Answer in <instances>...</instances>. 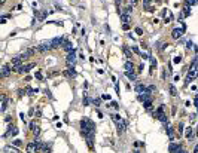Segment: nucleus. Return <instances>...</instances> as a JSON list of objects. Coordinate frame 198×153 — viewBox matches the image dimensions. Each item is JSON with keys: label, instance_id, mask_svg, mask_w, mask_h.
Returning a JSON list of instances; mask_svg holds the SVG:
<instances>
[{"label": "nucleus", "instance_id": "1", "mask_svg": "<svg viewBox=\"0 0 198 153\" xmlns=\"http://www.w3.org/2000/svg\"><path fill=\"white\" fill-rule=\"evenodd\" d=\"M81 128H82V132L83 135H94V131H95V126H94V123L92 121H89L88 117H83L82 121H81Z\"/></svg>", "mask_w": 198, "mask_h": 153}, {"label": "nucleus", "instance_id": "2", "mask_svg": "<svg viewBox=\"0 0 198 153\" xmlns=\"http://www.w3.org/2000/svg\"><path fill=\"white\" fill-rule=\"evenodd\" d=\"M197 77H198V60L191 65V69H189V71H188V77H186V83L195 80Z\"/></svg>", "mask_w": 198, "mask_h": 153}, {"label": "nucleus", "instance_id": "3", "mask_svg": "<svg viewBox=\"0 0 198 153\" xmlns=\"http://www.w3.org/2000/svg\"><path fill=\"white\" fill-rule=\"evenodd\" d=\"M75 61H76V51H70L67 54V65H69V69L75 67Z\"/></svg>", "mask_w": 198, "mask_h": 153}, {"label": "nucleus", "instance_id": "4", "mask_svg": "<svg viewBox=\"0 0 198 153\" xmlns=\"http://www.w3.org/2000/svg\"><path fill=\"white\" fill-rule=\"evenodd\" d=\"M10 71H12V67L5 64V65H2V69H0V76H2L3 79H6V77L10 76Z\"/></svg>", "mask_w": 198, "mask_h": 153}, {"label": "nucleus", "instance_id": "5", "mask_svg": "<svg viewBox=\"0 0 198 153\" xmlns=\"http://www.w3.org/2000/svg\"><path fill=\"white\" fill-rule=\"evenodd\" d=\"M49 49H52V42H43L36 48V51H39V52H46Z\"/></svg>", "mask_w": 198, "mask_h": 153}, {"label": "nucleus", "instance_id": "6", "mask_svg": "<svg viewBox=\"0 0 198 153\" xmlns=\"http://www.w3.org/2000/svg\"><path fill=\"white\" fill-rule=\"evenodd\" d=\"M164 106H161L159 109H158L156 111H155V117L158 119V121H161V122H167V116L164 115Z\"/></svg>", "mask_w": 198, "mask_h": 153}, {"label": "nucleus", "instance_id": "7", "mask_svg": "<svg viewBox=\"0 0 198 153\" xmlns=\"http://www.w3.org/2000/svg\"><path fill=\"white\" fill-rule=\"evenodd\" d=\"M168 152H171V153H177V152H185L183 149H182V146L180 144H174V143H171L168 146Z\"/></svg>", "mask_w": 198, "mask_h": 153}, {"label": "nucleus", "instance_id": "8", "mask_svg": "<svg viewBox=\"0 0 198 153\" xmlns=\"http://www.w3.org/2000/svg\"><path fill=\"white\" fill-rule=\"evenodd\" d=\"M182 34H183V28H174V30L171 31V37L176 39V40L182 37Z\"/></svg>", "mask_w": 198, "mask_h": 153}, {"label": "nucleus", "instance_id": "9", "mask_svg": "<svg viewBox=\"0 0 198 153\" xmlns=\"http://www.w3.org/2000/svg\"><path fill=\"white\" fill-rule=\"evenodd\" d=\"M116 126H118V132L121 134V132H124V131L127 129V122L121 119V121H118V122H116Z\"/></svg>", "mask_w": 198, "mask_h": 153}, {"label": "nucleus", "instance_id": "10", "mask_svg": "<svg viewBox=\"0 0 198 153\" xmlns=\"http://www.w3.org/2000/svg\"><path fill=\"white\" fill-rule=\"evenodd\" d=\"M135 92H137V94H141V92H150V91L146 88L143 83H137V85H135Z\"/></svg>", "mask_w": 198, "mask_h": 153}, {"label": "nucleus", "instance_id": "11", "mask_svg": "<svg viewBox=\"0 0 198 153\" xmlns=\"http://www.w3.org/2000/svg\"><path fill=\"white\" fill-rule=\"evenodd\" d=\"M51 42H52V48H58V46H63L64 39L63 37H55L54 40H51Z\"/></svg>", "mask_w": 198, "mask_h": 153}, {"label": "nucleus", "instance_id": "12", "mask_svg": "<svg viewBox=\"0 0 198 153\" xmlns=\"http://www.w3.org/2000/svg\"><path fill=\"white\" fill-rule=\"evenodd\" d=\"M36 150H37V144H36V141H34V143H30V144H27V152L33 153V152H36Z\"/></svg>", "mask_w": 198, "mask_h": 153}, {"label": "nucleus", "instance_id": "13", "mask_svg": "<svg viewBox=\"0 0 198 153\" xmlns=\"http://www.w3.org/2000/svg\"><path fill=\"white\" fill-rule=\"evenodd\" d=\"M63 48L67 51V52H70V51H73V45H72V42H69V40H64Z\"/></svg>", "mask_w": 198, "mask_h": 153}, {"label": "nucleus", "instance_id": "14", "mask_svg": "<svg viewBox=\"0 0 198 153\" xmlns=\"http://www.w3.org/2000/svg\"><path fill=\"white\" fill-rule=\"evenodd\" d=\"M10 134H12V135H16V134H18V129L15 128V125H9V129H8L6 135H10Z\"/></svg>", "mask_w": 198, "mask_h": 153}, {"label": "nucleus", "instance_id": "15", "mask_svg": "<svg viewBox=\"0 0 198 153\" xmlns=\"http://www.w3.org/2000/svg\"><path fill=\"white\" fill-rule=\"evenodd\" d=\"M164 18H165V22H170V21H171L173 19V14L171 12H170V10H164Z\"/></svg>", "mask_w": 198, "mask_h": 153}, {"label": "nucleus", "instance_id": "16", "mask_svg": "<svg viewBox=\"0 0 198 153\" xmlns=\"http://www.w3.org/2000/svg\"><path fill=\"white\" fill-rule=\"evenodd\" d=\"M6 106H8V98H6V95H2V111L6 110Z\"/></svg>", "mask_w": 198, "mask_h": 153}, {"label": "nucleus", "instance_id": "17", "mask_svg": "<svg viewBox=\"0 0 198 153\" xmlns=\"http://www.w3.org/2000/svg\"><path fill=\"white\" fill-rule=\"evenodd\" d=\"M192 135H194V132H192V129L191 128H188V129H186V134H185V137H186V140H192Z\"/></svg>", "mask_w": 198, "mask_h": 153}, {"label": "nucleus", "instance_id": "18", "mask_svg": "<svg viewBox=\"0 0 198 153\" xmlns=\"http://www.w3.org/2000/svg\"><path fill=\"white\" fill-rule=\"evenodd\" d=\"M121 21L124 22V24H127V22L130 21V15L128 14H121Z\"/></svg>", "mask_w": 198, "mask_h": 153}, {"label": "nucleus", "instance_id": "19", "mask_svg": "<svg viewBox=\"0 0 198 153\" xmlns=\"http://www.w3.org/2000/svg\"><path fill=\"white\" fill-rule=\"evenodd\" d=\"M124 67H125V70H127V71H133V70H134V65H133V63H130V61H127Z\"/></svg>", "mask_w": 198, "mask_h": 153}, {"label": "nucleus", "instance_id": "20", "mask_svg": "<svg viewBox=\"0 0 198 153\" xmlns=\"http://www.w3.org/2000/svg\"><path fill=\"white\" fill-rule=\"evenodd\" d=\"M165 131H167V134L170 135V140H173V128L170 126V125H165Z\"/></svg>", "mask_w": 198, "mask_h": 153}, {"label": "nucleus", "instance_id": "21", "mask_svg": "<svg viewBox=\"0 0 198 153\" xmlns=\"http://www.w3.org/2000/svg\"><path fill=\"white\" fill-rule=\"evenodd\" d=\"M125 74H127V77L130 79V80H135V79H137V77H135V74H134L133 71H127Z\"/></svg>", "mask_w": 198, "mask_h": 153}, {"label": "nucleus", "instance_id": "22", "mask_svg": "<svg viewBox=\"0 0 198 153\" xmlns=\"http://www.w3.org/2000/svg\"><path fill=\"white\" fill-rule=\"evenodd\" d=\"M183 14H185V16H189L191 15V9H189V5L186 3V6L183 8Z\"/></svg>", "mask_w": 198, "mask_h": 153}, {"label": "nucleus", "instance_id": "23", "mask_svg": "<svg viewBox=\"0 0 198 153\" xmlns=\"http://www.w3.org/2000/svg\"><path fill=\"white\" fill-rule=\"evenodd\" d=\"M170 95H173V97L177 95V91H176V88H174L173 85H170Z\"/></svg>", "mask_w": 198, "mask_h": 153}, {"label": "nucleus", "instance_id": "24", "mask_svg": "<svg viewBox=\"0 0 198 153\" xmlns=\"http://www.w3.org/2000/svg\"><path fill=\"white\" fill-rule=\"evenodd\" d=\"M37 91H39V89H31V88H27V89H25V92H27L28 95H33V94H36Z\"/></svg>", "mask_w": 198, "mask_h": 153}, {"label": "nucleus", "instance_id": "25", "mask_svg": "<svg viewBox=\"0 0 198 153\" xmlns=\"http://www.w3.org/2000/svg\"><path fill=\"white\" fill-rule=\"evenodd\" d=\"M33 67H34V64H27V65H24V73H27V71H30Z\"/></svg>", "mask_w": 198, "mask_h": 153}, {"label": "nucleus", "instance_id": "26", "mask_svg": "<svg viewBox=\"0 0 198 153\" xmlns=\"http://www.w3.org/2000/svg\"><path fill=\"white\" fill-rule=\"evenodd\" d=\"M150 104H152V100H148V101H145V103H143L145 109H149V107H150Z\"/></svg>", "mask_w": 198, "mask_h": 153}, {"label": "nucleus", "instance_id": "27", "mask_svg": "<svg viewBox=\"0 0 198 153\" xmlns=\"http://www.w3.org/2000/svg\"><path fill=\"white\" fill-rule=\"evenodd\" d=\"M186 3L191 5V6H194V5H198V0H186Z\"/></svg>", "mask_w": 198, "mask_h": 153}, {"label": "nucleus", "instance_id": "28", "mask_svg": "<svg viewBox=\"0 0 198 153\" xmlns=\"http://www.w3.org/2000/svg\"><path fill=\"white\" fill-rule=\"evenodd\" d=\"M124 54H125V56H128V58L131 56V52H130V49H128V48H124Z\"/></svg>", "mask_w": 198, "mask_h": 153}, {"label": "nucleus", "instance_id": "29", "mask_svg": "<svg viewBox=\"0 0 198 153\" xmlns=\"http://www.w3.org/2000/svg\"><path fill=\"white\" fill-rule=\"evenodd\" d=\"M131 49H133V52H135V54H139V55H141V52H140V51H139V48H137V46H133Z\"/></svg>", "mask_w": 198, "mask_h": 153}, {"label": "nucleus", "instance_id": "30", "mask_svg": "<svg viewBox=\"0 0 198 153\" xmlns=\"http://www.w3.org/2000/svg\"><path fill=\"white\" fill-rule=\"evenodd\" d=\"M100 104H101V100H100V98H97V100H94V106H95V107H98Z\"/></svg>", "mask_w": 198, "mask_h": 153}, {"label": "nucleus", "instance_id": "31", "mask_svg": "<svg viewBox=\"0 0 198 153\" xmlns=\"http://www.w3.org/2000/svg\"><path fill=\"white\" fill-rule=\"evenodd\" d=\"M150 2H152V0H143V5H145L146 8H149L150 6Z\"/></svg>", "mask_w": 198, "mask_h": 153}, {"label": "nucleus", "instance_id": "32", "mask_svg": "<svg viewBox=\"0 0 198 153\" xmlns=\"http://www.w3.org/2000/svg\"><path fill=\"white\" fill-rule=\"evenodd\" d=\"M135 33H137L139 36H141V34H143V30H141L140 27H137V28H135Z\"/></svg>", "mask_w": 198, "mask_h": 153}, {"label": "nucleus", "instance_id": "33", "mask_svg": "<svg viewBox=\"0 0 198 153\" xmlns=\"http://www.w3.org/2000/svg\"><path fill=\"white\" fill-rule=\"evenodd\" d=\"M173 61H174V63H176V64H179V63H180V61H182V56H180V55H179V56H176V58H174Z\"/></svg>", "mask_w": 198, "mask_h": 153}, {"label": "nucleus", "instance_id": "34", "mask_svg": "<svg viewBox=\"0 0 198 153\" xmlns=\"http://www.w3.org/2000/svg\"><path fill=\"white\" fill-rule=\"evenodd\" d=\"M112 117H113V121H115V122H118V121H121V117H119V115H112Z\"/></svg>", "mask_w": 198, "mask_h": 153}, {"label": "nucleus", "instance_id": "35", "mask_svg": "<svg viewBox=\"0 0 198 153\" xmlns=\"http://www.w3.org/2000/svg\"><path fill=\"white\" fill-rule=\"evenodd\" d=\"M36 79H39V80H43V79H42V73H40V71H37V73H36Z\"/></svg>", "mask_w": 198, "mask_h": 153}, {"label": "nucleus", "instance_id": "36", "mask_svg": "<svg viewBox=\"0 0 198 153\" xmlns=\"http://www.w3.org/2000/svg\"><path fill=\"white\" fill-rule=\"evenodd\" d=\"M150 63H152V67H156V60L155 58H150Z\"/></svg>", "mask_w": 198, "mask_h": 153}, {"label": "nucleus", "instance_id": "37", "mask_svg": "<svg viewBox=\"0 0 198 153\" xmlns=\"http://www.w3.org/2000/svg\"><path fill=\"white\" fill-rule=\"evenodd\" d=\"M89 104V98L88 97H85V100H83V106H88Z\"/></svg>", "mask_w": 198, "mask_h": 153}, {"label": "nucleus", "instance_id": "38", "mask_svg": "<svg viewBox=\"0 0 198 153\" xmlns=\"http://www.w3.org/2000/svg\"><path fill=\"white\" fill-rule=\"evenodd\" d=\"M14 146H16V147L21 146V140H15V141H14Z\"/></svg>", "mask_w": 198, "mask_h": 153}, {"label": "nucleus", "instance_id": "39", "mask_svg": "<svg viewBox=\"0 0 198 153\" xmlns=\"http://www.w3.org/2000/svg\"><path fill=\"white\" fill-rule=\"evenodd\" d=\"M148 89L150 91V92H155V91H156V86H154V85H152V86H149Z\"/></svg>", "mask_w": 198, "mask_h": 153}, {"label": "nucleus", "instance_id": "40", "mask_svg": "<svg viewBox=\"0 0 198 153\" xmlns=\"http://www.w3.org/2000/svg\"><path fill=\"white\" fill-rule=\"evenodd\" d=\"M182 132H183V125L180 123V125H179V134H182Z\"/></svg>", "mask_w": 198, "mask_h": 153}, {"label": "nucleus", "instance_id": "41", "mask_svg": "<svg viewBox=\"0 0 198 153\" xmlns=\"http://www.w3.org/2000/svg\"><path fill=\"white\" fill-rule=\"evenodd\" d=\"M101 98H103V100H110V95H107V94H104V95H103V97H101Z\"/></svg>", "mask_w": 198, "mask_h": 153}, {"label": "nucleus", "instance_id": "42", "mask_svg": "<svg viewBox=\"0 0 198 153\" xmlns=\"http://www.w3.org/2000/svg\"><path fill=\"white\" fill-rule=\"evenodd\" d=\"M186 46H188V48H192V46H194V43H192V42L189 40V42H188V45H186Z\"/></svg>", "mask_w": 198, "mask_h": 153}, {"label": "nucleus", "instance_id": "43", "mask_svg": "<svg viewBox=\"0 0 198 153\" xmlns=\"http://www.w3.org/2000/svg\"><path fill=\"white\" fill-rule=\"evenodd\" d=\"M137 5V0H131V6H135Z\"/></svg>", "mask_w": 198, "mask_h": 153}, {"label": "nucleus", "instance_id": "44", "mask_svg": "<svg viewBox=\"0 0 198 153\" xmlns=\"http://www.w3.org/2000/svg\"><path fill=\"white\" fill-rule=\"evenodd\" d=\"M195 107H197V109H198V97L195 98Z\"/></svg>", "mask_w": 198, "mask_h": 153}, {"label": "nucleus", "instance_id": "45", "mask_svg": "<svg viewBox=\"0 0 198 153\" xmlns=\"http://www.w3.org/2000/svg\"><path fill=\"white\" fill-rule=\"evenodd\" d=\"M194 152H195V153H198V144L195 146V149H194Z\"/></svg>", "mask_w": 198, "mask_h": 153}]
</instances>
